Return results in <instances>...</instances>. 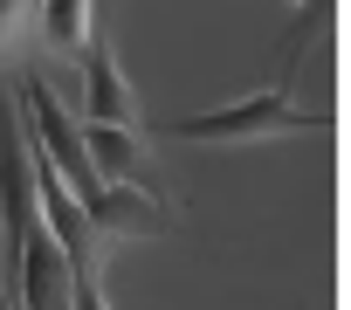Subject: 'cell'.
Wrapping results in <instances>:
<instances>
[{
    "instance_id": "obj_8",
    "label": "cell",
    "mask_w": 351,
    "mask_h": 310,
    "mask_svg": "<svg viewBox=\"0 0 351 310\" xmlns=\"http://www.w3.org/2000/svg\"><path fill=\"white\" fill-rule=\"evenodd\" d=\"M76 310H110V296H104V276H76Z\"/></svg>"
},
{
    "instance_id": "obj_7",
    "label": "cell",
    "mask_w": 351,
    "mask_h": 310,
    "mask_svg": "<svg viewBox=\"0 0 351 310\" xmlns=\"http://www.w3.org/2000/svg\"><path fill=\"white\" fill-rule=\"evenodd\" d=\"M28 8H35V0H0V62L14 56V42H21V21H28Z\"/></svg>"
},
{
    "instance_id": "obj_1",
    "label": "cell",
    "mask_w": 351,
    "mask_h": 310,
    "mask_svg": "<svg viewBox=\"0 0 351 310\" xmlns=\"http://www.w3.org/2000/svg\"><path fill=\"white\" fill-rule=\"evenodd\" d=\"M289 131H330V110H303L282 90H255L241 104L165 124V138H207V145H255V138H289Z\"/></svg>"
},
{
    "instance_id": "obj_9",
    "label": "cell",
    "mask_w": 351,
    "mask_h": 310,
    "mask_svg": "<svg viewBox=\"0 0 351 310\" xmlns=\"http://www.w3.org/2000/svg\"><path fill=\"white\" fill-rule=\"evenodd\" d=\"M0 310H21V303H14V289H8V283H0Z\"/></svg>"
},
{
    "instance_id": "obj_6",
    "label": "cell",
    "mask_w": 351,
    "mask_h": 310,
    "mask_svg": "<svg viewBox=\"0 0 351 310\" xmlns=\"http://www.w3.org/2000/svg\"><path fill=\"white\" fill-rule=\"evenodd\" d=\"M97 35V0H49L42 8V42L56 56H83Z\"/></svg>"
},
{
    "instance_id": "obj_4",
    "label": "cell",
    "mask_w": 351,
    "mask_h": 310,
    "mask_svg": "<svg viewBox=\"0 0 351 310\" xmlns=\"http://www.w3.org/2000/svg\"><path fill=\"white\" fill-rule=\"evenodd\" d=\"M83 110H90V124L138 131V97H131V83H124V69H117L104 35H90V49H83Z\"/></svg>"
},
{
    "instance_id": "obj_5",
    "label": "cell",
    "mask_w": 351,
    "mask_h": 310,
    "mask_svg": "<svg viewBox=\"0 0 351 310\" xmlns=\"http://www.w3.org/2000/svg\"><path fill=\"white\" fill-rule=\"evenodd\" d=\"M83 152H90V166H97V180H104V187H145V193H158L152 159H145V138H138V131L83 124ZM158 200H165V193H158Z\"/></svg>"
},
{
    "instance_id": "obj_2",
    "label": "cell",
    "mask_w": 351,
    "mask_h": 310,
    "mask_svg": "<svg viewBox=\"0 0 351 310\" xmlns=\"http://www.w3.org/2000/svg\"><path fill=\"white\" fill-rule=\"evenodd\" d=\"M42 228L35 214V173H28V131L14 124V97L0 90V241H8V283L21 262V241Z\"/></svg>"
},
{
    "instance_id": "obj_3",
    "label": "cell",
    "mask_w": 351,
    "mask_h": 310,
    "mask_svg": "<svg viewBox=\"0 0 351 310\" xmlns=\"http://www.w3.org/2000/svg\"><path fill=\"white\" fill-rule=\"evenodd\" d=\"M83 214H90V228L104 235V248H110V241H131V235H165V228H172L165 200L145 193V187H97V193L83 200Z\"/></svg>"
}]
</instances>
